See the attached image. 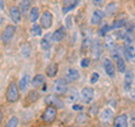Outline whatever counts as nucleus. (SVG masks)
<instances>
[{"label": "nucleus", "instance_id": "1", "mask_svg": "<svg viewBox=\"0 0 135 127\" xmlns=\"http://www.w3.org/2000/svg\"><path fill=\"white\" fill-rule=\"evenodd\" d=\"M19 88L16 82H9L6 90V100L10 104H15L19 100Z\"/></svg>", "mask_w": 135, "mask_h": 127}, {"label": "nucleus", "instance_id": "2", "mask_svg": "<svg viewBox=\"0 0 135 127\" xmlns=\"http://www.w3.org/2000/svg\"><path fill=\"white\" fill-rule=\"evenodd\" d=\"M57 116V109L52 107V106H47L45 108V110L42 114V120H43L45 124H52V123L55 121Z\"/></svg>", "mask_w": 135, "mask_h": 127}, {"label": "nucleus", "instance_id": "3", "mask_svg": "<svg viewBox=\"0 0 135 127\" xmlns=\"http://www.w3.org/2000/svg\"><path fill=\"white\" fill-rule=\"evenodd\" d=\"M44 102L47 106H52V107L59 109V110L64 108V102L56 95H47L44 99Z\"/></svg>", "mask_w": 135, "mask_h": 127}, {"label": "nucleus", "instance_id": "4", "mask_svg": "<svg viewBox=\"0 0 135 127\" xmlns=\"http://www.w3.org/2000/svg\"><path fill=\"white\" fill-rule=\"evenodd\" d=\"M53 91L56 96H62V95H66L68 92V81L65 79H57L54 82L53 86Z\"/></svg>", "mask_w": 135, "mask_h": 127}, {"label": "nucleus", "instance_id": "5", "mask_svg": "<svg viewBox=\"0 0 135 127\" xmlns=\"http://www.w3.org/2000/svg\"><path fill=\"white\" fill-rule=\"evenodd\" d=\"M16 34V27L14 25H7L1 34V41L5 44H9Z\"/></svg>", "mask_w": 135, "mask_h": 127}, {"label": "nucleus", "instance_id": "6", "mask_svg": "<svg viewBox=\"0 0 135 127\" xmlns=\"http://www.w3.org/2000/svg\"><path fill=\"white\" fill-rule=\"evenodd\" d=\"M40 25L43 29H49L53 25V14L49 10H45L41 16Z\"/></svg>", "mask_w": 135, "mask_h": 127}, {"label": "nucleus", "instance_id": "7", "mask_svg": "<svg viewBox=\"0 0 135 127\" xmlns=\"http://www.w3.org/2000/svg\"><path fill=\"white\" fill-rule=\"evenodd\" d=\"M94 97H95V91L90 87H84L81 90V92H80V98L83 101V104L86 105L91 104V101L94 100Z\"/></svg>", "mask_w": 135, "mask_h": 127}, {"label": "nucleus", "instance_id": "8", "mask_svg": "<svg viewBox=\"0 0 135 127\" xmlns=\"http://www.w3.org/2000/svg\"><path fill=\"white\" fill-rule=\"evenodd\" d=\"M113 58H114V61H115V63H116V66H117L118 72H120V73H124L126 66H125L124 58L122 57V54L119 52H117V51H114V52H113Z\"/></svg>", "mask_w": 135, "mask_h": 127}, {"label": "nucleus", "instance_id": "9", "mask_svg": "<svg viewBox=\"0 0 135 127\" xmlns=\"http://www.w3.org/2000/svg\"><path fill=\"white\" fill-rule=\"evenodd\" d=\"M91 54L94 58H99L100 55L103 54V43L99 40H95L91 44Z\"/></svg>", "mask_w": 135, "mask_h": 127}, {"label": "nucleus", "instance_id": "10", "mask_svg": "<svg viewBox=\"0 0 135 127\" xmlns=\"http://www.w3.org/2000/svg\"><path fill=\"white\" fill-rule=\"evenodd\" d=\"M103 64H104V70L108 77H110V78L115 77V65H114V63L110 58H107V57L104 58Z\"/></svg>", "mask_w": 135, "mask_h": 127}, {"label": "nucleus", "instance_id": "11", "mask_svg": "<svg viewBox=\"0 0 135 127\" xmlns=\"http://www.w3.org/2000/svg\"><path fill=\"white\" fill-rule=\"evenodd\" d=\"M113 127H128V117L125 114H120L114 118Z\"/></svg>", "mask_w": 135, "mask_h": 127}, {"label": "nucleus", "instance_id": "12", "mask_svg": "<svg viewBox=\"0 0 135 127\" xmlns=\"http://www.w3.org/2000/svg\"><path fill=\"white\" fill-rule=\"evenodd\" d=\"M78 6V0H62V10L63 14H68L69 11L73 10Z\"/></svg>", "mask_w": 135, "mask_h": 127}, {"label": "nucleus", "instance_id": "13", "mask_svg": "<svg viewBox=\"0 0 135 127\" xmlns=\"http://www.w3.org/2000/svg\"><path fill=\"white\" fill-rule=\"evenodd\" d=\"M99 118H100V120L103 123L107 124V123H109L114 118V110L112 108H105L104 110L100 113Z\"/></svg>", "mask_w": 135, "mask_h": 127}, {"label": "nucleus", "instance_id": "14", "mask_svg": "<svg viewBox=\"0 0 135 127\" xmlns=\"http://www.w3.org/2000/svg\"><path fill=\"white\" fill-rule=\"evenodd\" d=\"M9 15H10V18L14 23H16V24L20 23V20H22V11L19 10L18 7H16V6L10 7Z\"/></svg>", "mask_w": 135, "mask_h": 127}, {"label": "nucleus", "instance_id": "15", "mask_svg": "<svg viewBox=\"0 0 135 127\" xmlns=\"http://www.w3.org/2000/svg\"><path fill=\"white\" fill-rule=\"evenodd\" d=\"M32 86L35 89H38V88L42 89L45 86V75L42 73L36 74L35 77L32 79Z\"/></svg>", "mask_w": 135, "mask_h": 127}, {"label": "nucleus", "instance_id": "16", "mask_svg": "<svg viewBox=\"0 0 135 127\" xmlns=\"http://www.w3.org/2000/svg\"><path fill=\"white\" fill-rule=\"evenodd\" d=\"M80 78V72L75 67H70L66 71V81L68 82H75Z\"/></svg>", "mask_w": 135, "mask_h": 127}, {"label": "nucleus", "instance_id": "17", "mask_svg": "<svg viewBox=\"0 0 135 127\" xmlns=\"http://www.w3.org/2000/svg\"><path fill=\"white\" fill-rule=\"evenodd\" d=\"M124 53L128 61L135 63V45H133V44L126 45L124 47Z\"/></svg>", "mask_w": 135, "mask_h": 127}, {"label": "nucleus", "instance_id": "18", "mask_svg": "<svg viewBox=\"0 0 135 127\" xmlns=\"http://www.w3.org/2000/svg\"><path fill=\"white\" fill-rule=\"evenodd\" d=\"M32 83V79L28 74H24L22 78H20L19 82H18V88L20 91H25L28 88V86Z\"/></svg>", "mask_w": 135, "mask_h": 127}, {"label": "nucleus", "instance_id": "19", "mask_svg": "<svg viewBox=\"0 0 135 127\" xmlns=\"http://www.w3.org/2000/svg\"><path fill=\"white\" fill-rule=\"evenodd\" d=\"M103 18H104V12L99 9H97L92 12L90 23H91V25H95L96 26V25H99L101 22H103Z\"/></svg>", "mask_w": 135, "mask_h": 127}, {"label": "nucleus", "instance_id": "20", "mask_svg": "<svg viewBox=\"0 0 135 127\" xmlns=\"http://www.w3.org/2000/svg\"><path fill=\"white\" fill-rule=\"evenodd\" d=\"M57 71H59V66L56 63H50L45 69V73L49 78H54V77H56Z\"/></svg>", "mask_w": 135, "mask_h": 127}, {"label": "nucleus", "instance_id": "21", "mask_svg": "<svg viewBox=\"0 0 135 127\" xmlns=\"http://www.w3.org/2000/svg\"><path fill=\"white\" fill-rule=\"evenodd\" d=\"M134 81V75H133V72L131 71H126L125 72V79H124V88L126 91L131 90V87L133 84Z\"/></svg>", "mask_w": 135, "mask_h": 127}, {"label": "nucleus", "instance_id": "22", "mask_svg": "<svg viewBox=\"0 0 135 127\" xmlns=\"http://www.w3.org/2000/svg\"><path fill=\"white\" fill-rule=\"evenodd\" d=\"M64 37H65V28L64 27L57 28L56 31L52 34V40H53V42H61V41H63Z\"/></svg>", "mask_w": 135, "mask_h": 127}, {"label": "nucleus", "instance_id": "23", "mask_svg": "<svg viewBox=\"0 0 135 127\" xmlns=\"http://www.w3.org/2000/svg\"><path fill=\"white\" fill-rule=\"evenodd\" d=\"M80 98V94L78 92V90H75V89H71V90L66 94V100L70 104H74L77 102Z\"/></svg>", "mask_w": 135, "mask_h": 127}, {"label": "nucleus", "instance_id": "24", "mask_svg": "<svg viewBox=\"0 0 135 127\" xmlns=\"http://www.w3.org/2000/svg\"><path fill=\"white\" fill-rule=\"evenodd\" d=\"M51 41H53L52 40V35H50V34H46L43 38L41 40V47H42V50L49 51L51 48V46H52V44H51Z\"/></svg>", "mask_w": 135, "mask_h": 127}, {"label": "nucleus", "instance_id": "25", "mask_svg": "<svg viewBox=\"0 0 135 127\" xmlns=\"http://www.w3.org/2000/svg\"><path fill=\"white\" fill-rule=\"evenodd\" d=\"M18 8L23 14H26L28 10L32 9V0H20Z\"/></svg>", "mask_w": 135, "mask_h": 127}, {"label": "nucleus", "instance_id": "26", "mask_svg": "<svg viewBox=\"0 0 135 127\" xmlns=\"http://www.w3.org/2000/svg\"><path fill=\"white\" fill-rule=\"evenodd\" d=\"M38 98H40V92L37 91V90H32V91H29L28 95L26 96V100H27L28 104H34V102H36V101L38 100Z\"/></svg>", "mask_w": 135, "mask_h": 127}, {"label": "nucleus", "instance_id": "27", "mask_svg": "<svg viewBox=\"0 0 135 127\" xmlns=\"http://www.w3.org/2000/svg\"><path fill=\"white\" fill-rule=\"evenodd\" d=\"M20 51H22V54L24 57H29L31 55V52H32V47L29 45L28 42H24V43L20 44Z\"/></svg>", "mask_w": 135, "mask_h": 127}, {"label": "nucleus", "instance_id": "28", "mask_svg": "<svg viewBox=\"0 0 135 127\" xmlns=\"http://www.w3.org/2000/svg\"><path fill=\"white\" fill-rule=\"evenodd\" d=\"M40 18V10L37 7H33L31 10H29V20L31 23H35L37 19Z\"/></svg>", "mask_w": 135, "mask_h": 127}, {"label": "nucleus", "instance_id": "29", "mask_svg": "<svg viewBox=\"0 0 135 127\" xmlns=\"http://www.w3.org/2000/svg\"><path fill=\"white\" fill-rule=\"evenodd\" d=\"M116 10H117V5L115 2H110L106 6V8H105V14L108 15V16H112V15L115 14Z\"/></svg>", "mask_w": 135, "mask_h": 127}, {"label": "nucleus", "instance_id": "30", "mask_svg": "<svg viewBox=\"0 0 135 127\" xmlns=\"http://www.w3.org/2000/svg\"><path fill=\"white\" fill-rule=\"evenodd\" d=\"M105 46H106L108 50H112V48L115 47V41H114L113 36H106L105 37Z\"/></svg>", "mask_w": 135, "mask_h": 127}, {"label": "nucleus", "instance_id": "31", "mask_svg": "<svg viewBox=\"0 0 135 127\" xmlns=\"http://www.w3.org/2000/svg\"><path fill=\"white\" fill-rule=\"evenodd\" d=\"M88 120H89V116H88L87 114H83V113L79 114V115L77 116V119H75V121H77L78 124H81V125L86 124Z\"/></svg>", "mask_w": 135, "mask_h": 127}, {"label": "nucleus", "instance_id": "32", "mask_svg": "<svg viewBox=\"0 0 135 127\" xmlns=\"http://www.w3.org/2000/svg\"><path fill=\"white\" fill-rule=\"evenodd\" d=\"M19 124V119L17 116H12L9 120L7 121V124L5 125V127H18Z\"/></svg>", "mask_w": 135, "mask_h": 127}, {"label": "nucleus", "instance_id": "33", "mask_svg": "<svg viewBox=\"0 0 135 127\" xmlns=\"http://www.w3.org/2000/svg\"><path fill=\"white\" fill-rule=\"evenodd\" d=\"M31 33L33 36H42V27L41 25H34L31 29Z\"/></svg>", "mask_w": 135, "mask_h": 127}, {"label": "nucleus", "instance_id": "34", "mask_svg": "<svg viewBox=\"0 0 135 127\" xmlns=\"http://www.w3.org/2000/svg\"><path fill=\"white\" fill-rule=\"evenodd\" d=\"M125 19H117V20H115V22L113 23V25H112V27H113V29L114 28H122V27H124L125 26Z\"/></svg>", "mask_w": 135, "mask_h": 127}, {"label": "nucleus", "instance_id": "35", "mask_svg": "<svg viewBox=\"0 0 135 127\" xmlns=\"http://www.w3.org/2000/svg\"><path fill=\"white\" fill-rule=\"evenodd\" d=\"M112 29H113V27H112V26L105 25L104 27H101V28H100V31H99V35H100V36H105V37H106V34H107L108 32H110Z\"/></svg>", "mask_w": 135, "mask_h": 127}, {"label": "nucleus", "instance_id": "36", "mask_svg": "<svg viewBox=\"0 0 135 127\" xmlns=\"http://www.w3.org/2000/svg\"><path fill=\"white\" fill-rule=\"evenodd\" d=\"M80 65H81V67H88L90 65V58L89 57H83L81 62H80Z\"/></svg>", "mask_w": 135, "mask_h": 127}, {"label": "nucleus", "instance_id": "37", "mask_svg": "<svg viewBox=\"0 0 135 127\" xmlns=\"http://www.w3.org/2000/svg\"><path fill=\"white\" fill-rule=\"evenodd\" d=\"M98 80H99V74L97 73V72H94V73L91 74V77H90V83L95 84L96 82H98Z\"/></svg>", "mask_w": 135, "mask_h": 127}, {"label": "nucleus", "instance_id": "38", "mask_svg": "<svg viewBox=\"0 0 135 127\" xmlns=\"http://www.w3.org/2000/svg\"><path fill=\"white\" fill-rule=\"evenodd\" d=\"M105 2H106V0H92V3H94L95 6H97V7L103 6Z\"/></svg>", "mask_w": 135, "mask_h": 127}, {"label": "nucleus", "instance_id": "39", "mask_svg": "<svg viewBox=\"0 0 135 127\" xmlns=\"http://www.w3.org/2000/svg\"><path fill=\"white\" fill-rule=\"evenodd\" d=\"M72 109L74 111H81L82 109H83V106L82 105H77V104H74L73 106H72Z\"/></svg>", "mask_w": 135, "mask_h": 127}, {"label": "nucleus", "instance_id": "40", "mask_svg": "<svg viewBox=\"0 0 135 127\" xmlns=\"http://www.w3.org/2000/svg\"><path fill=\"white\" fill-rule=\"evenodd\" d=\"M131 125H132L133 127H135V114L131 115Z\"/></svg>", "mask_w": 135, "mask_h": 127}, {"label": "nucleus", "instance_id": "41", "mask_svg": "<svg viewBox=\"0 0 135 127\" xmlns=\"http://www.w3.org/2000/svg\"><path fill=\"white\" fill-rule=\"evenodd\" d=\"M70 19H71V17H68V18L65 19V23H66V27H68V28L71 27V20H70Z\"/></svg>", "mask_w": 135, "mask_h": 127}, {"label": "nucleus", "instance_id": "42", "mask_svg": "<svg viewBox=\"0 0 135 127\" xmlns=\"http://www.w3.org/2000/svg\"><path fill=\"white\" fill-rule=\"evenodd\" d=\"M2 119H3V115H2V113L0 111V124H1V121H2Z\"/></svg>", "mask_w": 135, "mask_h": 127}, {"label": "nucleus", "instance_id": "43", "mask_svg": "<svg viewBox=\"0 0 135 127\" xmlns=\"http://www.w3.org/2000/svg\"><path fill=\"white\" fill-rule=\"evenodd\" d=\"M72 127H77V126H72Z\"/></svg>", "mask_w": 135, "mask_h": 127}]
</instances>
